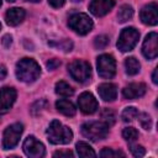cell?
Returning a JSON list of instances; mask_svg holds the SVG:
<instances>
[{"label":"cell","mask_w":158,"mask_h":158,"mask_svg":"<svg viewBox=\"0 0 158 158\" xmlns=\"http://www.w3.org/2000/svg\"><path fill=\"white\" fill-rule=\"evenodd\" d=\"M41 73L38 63L31 58H22L16 64V77L19 80L25 83L35 81Z\"/></svg>","instance_id":"6da1fadb"},{"label":"cell","mask_w":158,"mask_h":158,"mask_svg":"<svg viewBox=\"0 0 158 158\" xmlns=\"http://www.w3.org/2000/svg\"><path fill=\"white\" fill-rule=\"evenodd\" d=\"M48 141L53 144H67L73 139V132L69 127L63 126L58 120H53L47 128Z\"/></svg>","instance_id":"7a4b0ae2"},{"label":"cell","mask_w":158,"mask_h":158,"mask_svg":"<svg viewBox=\"0 0 158 158\" xmlns=\"http://www.w3.org/2000/svg\"><path fill=\"white\" fill-rule=\"evenodd\" d=\"M81 133L90 141H100V139L106 138L109 133V126L99 121L85 122L81 126Z\"/></svg>","instance_id":"3957f363"},{"label":"cell","mask_w":158,"mask_h":158,"mask_svg":"<svg viewBox=\"0 0 158 158\" xmlns=\"http://www.w3.org/2000/svg\"><path fill=\"white\" fill-rule=\"evenodd\" d=\"M68 72L70 77L79 81V83H86L90 80L91 77V67L88 62L81 59H75L68 65Z\"/></svg>","instance_id":"277c9868"},{"label":"cell","mask_w":158,"mask_h":158,"mask_svg":"<svg viewBox=\"0 0 158 158\" xmlns=\"http://www.w3.org/2000/svg\"><path fill=\"white\" fill-rule=\"evenodd\" d=\"M68 26L78 35H86L93 28V20L86 14H74L69 17Z\"/></svg>","instance_id":"5b68a950"},{"label":"cell","mask_w":158,"mask_h":158,"mask_svg":"<svg viewBox=\"0 0 158 158\" xmlns=\"http://www.w3.org/2000/svg\"><path fill=\"white\" fill-rule=\"evenodd\" d=\"M138 38H139V32L136 28H133V27L123 28L122 32L120 33V37L117 41V48L121 52L132 51L133 47L137 44Z\"/></svg>","instance_id":"8992f818"},{"label":"cell","mask_w":158,"mask_h":158,"mask_svg":"<svg viewBox=\"0 0 158 158\" xmlns=\"http://www.w3.org/2000/svg\"><path fill=\"white\" fill-rule=\"evenodd\" d=\"M98 73L104 79H111L116 73V62L111 54H101L98 57Z\"/></svg>","instance_id":"52a82bcc"},{"label":"cell","mask_w":158,"mask_h":158,"mask_svg":"<svg viewBox=\"0 0 158 158\" xmlns=\"http://www.w3.org/2000/svg\"><path fill=\"white\" fill-rule=\"evenodd\" d=\"M23 126L21 123H12L6 130L4 131V137H2V147L4 149H11L14 148L17 143L19 139L22 135Z\"/></svg>","instance_id":"ba28073f"},{"label":"cell","mask_w":158,"mask_h":158,"mask_svg":"<svg viewBox=\"0 0 158 158\" xmlns=\"http://www.w3.org/2000/svg\"><path fill=\"white\" fill-rule=\"evenodd\" d=\"M23 152L30 158H40L44 156V146L36 139L35 136H28L23 142Z\"/></svg>","instance_id":"9c48e42d"},{"label":"cell","mask_w":158,"mask_h":158,"mask_svg":"<svg viewBox=\"0 0 158 158\" xmlns=\"http://www.w3.org/2000/svg\"><path fill=\"white\" fill-rule=\"evenodd\" d=\"M142 53L147 59H154L158 56V35L156 32L146 36L142 44Z\"/></svg>","instance_id":"30bf717a"},{"label":"cell","mask_w":158,"mask_h":158,"mask_svg":"<svg viewBox=\"0 0 158 158\" xmlns=\"http://www.w3.org/2000/svg\"><path fill=\"white\" fill-rule=\"evenodd\" d=\"M16 100V90L10 86L0 89V114H6L12 107Z\"/></svg>","instance_id":"8fae6325"},{"label":"cell","mask_w":158,"mask_h":158,"mask_svg":"<svg viewBox=\"0 0 158 158\" xmlns=\"http://www.w3.org/2000/svg\"><path fill=\"white\" fill-rule=\"evenodd\" d=\"M78 105H79V109L81 112L86 114V115H90V114H94L98 107H99V104L95 99V96L91 94V93H83L79 99H78Z\"/></svg>","instance_id":"7c38bea8"},{"label":"cell","mask_w":158,"mask_h":158,"mask_svg":"<svg viewBox=\"0 0 158 158\" xmlns=\"http://www.w3.org/2000/svg\"><path fill=\"white\" fill-rule=\"evenodd\" d=\"M141 21L144 25H149V26H154L158 22V7L156 2H151L146 6H143V9L141 10L139 14Z\"/></svg>","instance_id":"4fadbf2b"},{"label":"cell","mask_w":158,"mask_h":158,"mask_svg":"<svg viewBox=\"0 0 158 158\" xmlns=\"http://www.w3.org/2000/svg\"><path fill=\"white\" fill-rule=\"evenodd\" d=\"M115 5V0H91L89 10L94 16L101 17L106 15Z\"/></svg>","instance_id":"5bb4252c"},{"label":"cell","mask_w":158,"mask_h":158,"mask_svg":"<svg viewBox=\"0 0 158 158\" xmlns=\"http://www.w3.org/2000/svg\"><path fill=\"white\" fill-rule=\"evenodd\" d=\"M146 89L147 88L143 83H132V84H128L127 86L123 88L122 95L125 99H128V100L138 99L146 94Z\"/></svg>","instance_id":"9a60e30c"},{"label":"cell","mask_w":158,"mask_h":158,"mask_svg":"<svg viewBox=\"0 0 158 158\" xmlns=\"http://www.w3.org/2000/svg\"><path fill=\"white\" fill-rule=\"evenodd\" d=\"M99 95L104 101H114L117 96V88L112 83H102L98 88Z\"/></svg>","instance_id":"2e32d148"},{"label":"cell","mask_w":158,"mask_h":158,"mask_svg":"<svg viewBox=\"0 0 158 158\" xmlns=\"http://www.w3.org/2000/svg\"><path fill=\"white\" fill-rule=\"evenodd\" d=\"M26 16V12L21 7H12L10 10H7L5 19H6V23L10 26H17L19 23H21L23 21Z\"/></svg>","instance_id":"e0dca14e"},{"label":"cell","mask_w":158,"mask_h":158,"mask_svg":"<svg viewBox=\"0 0 158 158\" xmlns=\"http://www.w3.org/2000/svg\"><path fill=\"white\" fill-rule=\"evenodd\" d=\"M56 107L59 112H62L63 115L65 116H74L75 115V106L69 101V100H65V99H60L56 102Z\"/></svg>","instance_id":"ac0fdd59"},{"label":"cell","mask_w":158,"mask_h":158,"mask_svg":"<svg viewBox=\"0 0 158 158\" xmlns=\"http://www.w3.org/2000/svg\"><path fill=\"white\" fill-rule=\"evenodd\" d=\"M125 68L128 75H136L139 72V63L135 57H128L125 60Z\"/></svg>","instance_id":"d6986e66"},{"label":"cell","mask_w":158,"mask_h":158,"mask_svg":"<svg viewBox=\"0 0 158 158\" xmlns=\"http://www.w3.org/2000/svg\"><path fill=\"white\" fill-rule=\"evenodd\" d=\"M75 148H77V153L79 157H95L96 156L94 149L85 142H78Z\"/></svg>","instance_id":"ffe728a7"},{"label":"cell","mask_w":158,"mask_h":158,"mask_svg":"<svg viewBox=\"0 0 158 158\" xmlns=\"http://www.w3.org/2000/svg\"><path fill=\"white\" fill-rule=\"evenodd\" d=\"M56 93L58 95H60V96H65L67 98V96H72L74 94V89L68 83L60 80V81H58L56 84Z\"/></svg>","instance_id":"44dd1931"},{"label":"cell","mask_w":158,"mask_h":158,"mask_svg":"<svg viewBox=\"0 0 158 158\" xmlns=\"http://www.w3.org/2000/svg\"><path fill=\"white\" fill-rule=\"evenodd\" d=\"M132 16H133V9H132V6H130V5H122L118 9V12H117V20H118V22H126Z\"/></svg>","instance_id":"7402d4cb"},{"label":"cell","mask_w":158,"mask_h":158,"mask_svg":"<svg viewBox=\"0 0 158 158\" xmlns=\"http://www.w3.org/2000/svg\"><path fill=\"white\" fill-rule=\"evenodd\" d=\"M137 115H138V110L136 107H133V106H128L122 111L121 118L125 122H131L137 117Z\"/></svg>","instance_id":"603a6c76"},{"label":"cell","mask_w":158,"mask_h":158,"mask_svg":"<svg viewBox=\"0 0 158 158\" xmlns=\"http://www.w3.org/2000/svg\"><path fill=\"white\" fill-rule=\"evenodd\" d=\"M101 118L104 123H106L107 126H112L116 121V115L111 109H104L101 111Z\"/></svg>","instance_id":"cb8c5ba5"},{"label":"cell","mask_w":158,"mask_h":158,"mask_svg":"<svg viewBox=\"0 0 158 158\" xmlns=\"http://www.w3.org/2000/svg\"><path fill=\"white\" fill-rule=\"evenodd\" d=\"M137 117H138V121H139V125L142 126V128H144V130H151L152 128V118L148 114H146V112L139 114L138 112Z\"/></svg>","instance_id":"d4e9b609"},{"label":"cell","mask_w":158,"mask_h":158,"mask_svg":"<svg viewBox=\"0 0 158 158\" xmlns=\"http://www.w3.org/2000/svg\"><path fill=\"white\" fill-rule=\"evenodd\" d=\"M122 137L128 142H133L138 138V131L133 127H126L122 131Z\"/></svg>","instance_id":"484cf974"},{"label":"cell","mask_w":158,"mask_h":158,"mask_svg":"<svg viewBox=\"0 0 158 158\" xmlns=\"http://www.w3.org/2000/svg\"><path fill=\"white\" fill-rule=\"evenodd\" d=\"M107 44H109V37L105 35H100L94 40V46L96 49H104Z\"/></svg>","instance_id":"4316f807"},{"label":"cell","mask_w":158,"mask_h":158,"mask_svg":"<svg viewBox=\"0 0 158 158\" xmlns=\"http://www.w3.org/2000/svg\"><path fill=\"white\" fill-rule=\"evenodd\" d=\"M100 156H101V157H117V156L123 157L125 154H123L122 152H120V151H114V149H111V148H104V149L100 152Z\"/></svg>","instance_id":"83f0119b"},{"label":"cell","mask_w":158,"mask_h":158,"mask_svg":"<svg viewBox=\"0 0 158 158\" xmlns=\"http://www.w3.org/2000/svg\"><path fill=\"white\" fill-rule=\"evenodd\" d=\"M130 149H131V152L135 157H143L146 154V149L139 144H132L130 147Z\"/></svg>","instance_id":"f1b7e54d"},{"label":"cell","mask_w":158,"mask_h":158,"mask_svg":"<svg viewBox=\"0 0 158 158\" xmlns=\"http://www.w3.org/2000/svg\"><path fill=\"white\" fill-rule=\"evenodd\" d=\"M56 46H57L58 48H62L63 51L68 52V51H70V49H72V47H73V43H72L70 41H68V40H63L60 43H57Z\"/></svg>","instance_id":"f546056e"},{"label":"cell","mask_w":158,"mask_h":158,"mask_svg":"<svg viewBox=\"0 0 158 158\" xmlns=\"http://www.w3.org/2000/svg\"><path fill=\"white\" fill-rule=\"evenodd\" d=\"M59 65H60V60H59V59H56V58L49 59V60L47 62V68H48L49 70H54V69L58 68Z\"/></svg>","instance_id":"4dcf8cb0"},{"label":"cell","mask_w":158,"mask_h":158,"mask_svg":"<svg viewBox=\"0 0 158 158\" xmlns=\"http://www.w3.org/2000/svg\"><path fill=\"white\" fill-rule=\"evenodd\" d=\"M54 157H73L74 154L70 151H57L53 153Z\"/></svg>","instance_id":"1f68e13d"},{"label":"cell","mask_w":158,"mask_h":158,"mask_svg":"<svg viewBox=\"0 0 158 158\" xmlns=\"http://www.w3.org/2000/svg\"><path fill=\"white\" fill-rule=\"evenodd\" d=\"M1 42H2L4 47L9 48V47L11 46V43H12V38H11V36H10V35H5V36L2 37V40H1Z\"/></svg>","instance_id":"d6a6232c"},{"label":"cell","mask_w":158,"mask_h":158,"mask_svg":"<svg viewBox=\"0 0 158 158\" xmlns=\"http://www.w3.org/2000/svg\"><path fill=\"white\" fill-rule=\"evenodd\" d=\"M48 2H49V5L51 6H53V7H60V6H63L64 5V2H65V0H48Z\"/></svg>","instance_id":"836d02e7"},{"label":"cell","mask_w":158,"mask_h":158,"mask_svg":"<svg viewBox=\"0 0 158 158\" xmlns=\"http://www.w3.org/2000/svg\"><path fill=\"white\" fill-rule=\"evenodd\" d=\"M5 77H6V69L4 65L0 64V80H2Z\"/></svg>","instance_id":"e575fe53"},{"label":"cell","mask_w":158,"mask_h":158,"mask_svg":"<svg viewBox=\"0 0 158 158\" xmlns=\"http://www.w3.org/2000/svg\"><path fill=\"white\" fill-rule=\"evenodd\" d=\"M157 73H158V69L156 68V69H154V72H153V75H152V80H153V83H154V84H157V83H158V79H157Z\"/></svg>","instance_id":"d590c367"},{"label":"cell","mask_w":158,"mask_h":158,"mask_svg":"<svg viewBox=\"0 0 158 158\" xmlns=\"http://www.w3.org/2000/svg\"><path fill=\"white\" fill-rule=\"evenodd\" d=\"M27 1H31V2H38L40 0H27Z\"/></svg>","instance_id":"8d00e7d4"},{"label":"cell","mask_w":158,"mask_h":158,"mask_svg":"<svg viewBox=\"0 0 158 158\" xmlns=\"http://www.w3.org/2000/svg\"><path fill=\"white\" fill-rule=\"evenodd\" d=\"M7 1H9V2H14L15 0H7Z\"/></svg>","instance_id":"74e56055"},{"label":"cell","mask_w":158,"mask_h":158,"mask_svg":"<svg viewBox=\"0 0 158 158\" xmlns=\"http://www.w3.org/2000/svg\"><path fill=\"white\" fill-rule=\"evenodd\" d=\"M73 1H81V0H73Z\"/></svg>","instance_id":"f35d334b"},{"label":"cell","mask_w":158,"mask_h":158,"mask_svg":"<svg viewBox=\"0 0 158 158\" xmlns=\"http://www.w3.org/2000/svg\"><path fill=\"white\" fill-rule=\"evenodd\" d=\"M0 6H1V0H0Z\"/></svg>","instance_id":"ab89813d"},{"label":"cell","mask_w":158,"mask_h":158,"mask_svg":"<svg viewBox=\"0 0 158 158\" xmlns=\"http://www.w3.org/2000/svg\"><path fill=\"white\" fill-rule=\"evenodd\" d=\"M0 28H1V23H0Z\"/></svg>","instance_id":"60d3db41"}]
</instances>
